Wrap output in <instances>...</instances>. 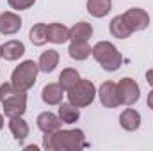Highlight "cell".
Returning a JSON list of instances; mask_svg holds the SVG:
<instances>
[{"label":"cell","instance_id":"cell-10","mask_svg":"<svg viewBox=\"0 0 153 151\" xmlns=\"http://www.w3.org/2000/svg\"><path fill=\"white\" fill-rule=\"evenodd\" d=\"M41 98L46 105H59L64 98V87L61 84H46L43 87Z\"/></svg>","mask_w":153,"mask_h":151},{"label":"cell","instance_id":"cell-4","mask_svg":"<svg viewBox=\"0 0 153 151\" xmlns=\"http://www.w3.org/2000/svg\"><path fill=\"white\" fill-rule=\"evenodd\" d=\"M96 87L91 80H78L75 85L68 91V100L71 105H75L78 109L82 107H87L94 101V96H96Z\"/></svg>","mask_w":153,"mask_h":151},{"label":"cell","instance_id":"cell-18","mask_svg":"<svg viewBox=\"0 0 153 151\" xmlns=\"http://www.w3.org/2000/svg\"><path fill=\"white\" fill-rule=\"evenodd\" d=\"M93 36V27L85 21H78L70 29V39L71 41H87Z\"/></svg>","mask_w":153,"mask_h":151},{"label":"cell","instance_id":"cell-3","mask_svg":"<svg viewBox=\"0 0 153 151\" xmlns=\"http://www.w3.org/2000/svg\"><path fill=\"white\" fill-rule=\"evenodd\" d=\"M39 66L34 61H23L20 66L14 68L13 75H11V84L16 91H29L30 87H34L36 78H38Z\"/></svg>","mask_w":153,"mask_h":151},{"label":"cell","instance_id":"cell-27","mask_svg":"<svg viewBox=\"0 0 153 151\" xmlns=\"http://www.w3.org/2000/svg\"><path fill=\"white\" fill-rule=\"evenodd\" d=\"M146 103H148V107H150V109L153 110V91L150 93V94H148V100H146Z\"/></svg>","mask_w":153,"mask_h":151},{"label":"cell","instance_id":"cell-16","mask_svg":"<svg viewBox=\"0 0 153 151\" xmlns=\"http://www.w3.org/2000/svg\"><path fill=\"white\" fill-rule=\"evenodd\" d=\"M112 2L111 0H87V13L94 18H103L111 13Z\"/></svg>","mask_w":153,"mask_h":151},{"label":"cell","instance_id":"cell-20","mask_svg":"<svg viewBox=\"0 0 153 151\" xmlns=\"http://www.w3.org/2000/svg\"><path fill=\"white\" fill-rule=\"evenodd\" d=\"M9 130H11V133L16 141H23L25 137H29V124L22 117H11Z\"/></svg>","mask_w":153,"mask_h":151},{"label":"cell","instance_id":"cell-26","mask_svg":"<svg viewBox=\"0 0 153 151\" xmlns=\"http://www.w3.org/2000/svg\"><path fill=\"white\" fill-rule=\"evenodd\" d=\"M146 82L153 87V70H148V71H146Z\"/></svg>","mask_w":153,"mask_h":151},{"label":"cell","instance_id":"cell-6","mask_svg":"<svg viewBox=\"0 0 153 151\" xmlns=\"http://www.w3.org/2000/svg\"><path fill=\"white\" fill-rule=\"evenodd\" d=\"M117 94H119V101L123 105H134L139 101V96H141V89L137 85V82L134 78H121L119 84H117Z\"/></svg>","mask_w":153,"mask_h":151},{"label":"cell","instance_id":"cell-17","mask_svg":"<svg viewBox=\"0 0 153 151\" xmlns=\"http://www.w3.org/2000/svg\"><path fill=\"white\" fill-rule=\"evenodd\" d=\"M91 46L87 44V41H71L68 52H70V57L75 59V61H85L89 55H91Z\"/></svg>","mask_w":153,"mask_h":151},{"label":"cell","instance_id":"cell-28","mask_svg":"<svg viewBox=\"0 0 153 151\" xmlns=\"http://www.w3.org/2000/svg\"><path fill=\"white\" fill-rule=\"evenodd\" d=\"M2 128H4V115L0 114V130H2Z\"/></svg>","mask_w":153,"mask_h":151},{"label":"cell","instance_id":"cell-21","mask_svg":"<svg viewBox=\"0 0 153 151\" xmlns=\"http://www.w3.org/2000/svg\"><path fill=\"white\" fill-rule=\"evenodd\" d=\"M111 34L117 39H126L132 34V29L126 25V21L123 20V16H116L111 21Z\"/></svg>","mask_w":153,"mask_h":151},{"label":"cell","instance_id":"cell-29","mask_svg":"<svg viewBox=\"0 0 153 151\" xmlns=\"http://www.w3.org/2000/svg\"><path fill=\"white\" fill-rule=\"evenodd\" d=\"M0 59H2V46H0Z\"/></svg>","mask_w":153,"mask_h":151},{"label":"cell","instance_id":"cell-14","mask_svg":"<svg viewBox=\"0 0 153 151\" xmlns=\"http://www.w3.org/2000/svg\"><path fill=\"white\" fill-rule=\"evenodd\" d=\"M23 53H25V44H23L22 41L11 39V41H7V43L2 46V57H4L5 61H16V59H20Z\"/></svg>","mask_w":153,"mask_h":151},{"label":"cell","instance_id":"cell-9","mask_svg":"<svg viewBox=\"0 0 153 151\" xmlns=\"http://www.w3.org/2000/svg\"><path fill=\"white\" fill-rule=\"evenodd\" d=\"M22 29V18L14 13H2L0 14V34L13 36Z\"/></svg>","mask_w":153,"mask_h":151},{"label":"cell","instance_id":"cell-8","mask_svg":"<svg viewBox=\"0 0 153 151\" xmlns=\"http://www.w3.org/2000/svg\"><path fill=\"white\" fill-rule=\"evenodd\" d=\"M98 96H100V101L103 107L107 109H114L117 105H121L119 101V94H117V84L114 82H103L100 85V91H98Z\"/></svg>","mask_w":153,"mask_h":151},{"label":"cell","instance_id":"cell-12","mask_svg":"<svg viewBox=\"0 0 153 151\" xmlns=\"http://www.w3.org/2000/svg\"><path fill=\"white\" fill-rule=\"evenodd\" d=\"M119 124L126 132H135L141 126V114L137 110H134V109H126L119 115Z\"/></svg>","mask_w":153,"mask_h":151},{"label":"cell","instance_id":"cell-2","mask_svg":"<svg viewBox=\"0 0 153 151\" xmlns=\"http://www.w3.org/2000/svg\"><path fill=\"white\" fill-rule=\"evenodd\" d=\"M91 53H93V57L96 59V62H98L105 71H116V70H119V66H121V62H123L121 53L117 52V48H116L114 44L109 43V41H100V43H96V44L93 46Z\"/></svg>","mask_w":153,"mask_h":151},{"label":"cell","instance_id":"cell-13","mask_svg":"<svg viewBox=\"0 0 153 151\" xmlns=\"http://www.w3.org/2000/svg\"><path fill=\"white\" fill-rule=\"evenodd\" d=\"M46 36H48L50 43L62 44L70 39V29L64 27L62 23H50V25H46Z\"/></svg>","mask_w":153,"mask_h":151},{"label":"cell","instance_id":"cell-24","mask_svg":"<svg viewBox=\"0 0 153 151\" xmlns=\"http://www.w3.org/2000/svg\"><path fill=\"white\" fill-rule=\"evenodd\" d=\"M7 2H9V5H11L13 9H16V11H23V9L32 7L36 0H7Z\"/></svg>","mask_w":153,"mask_h":151},{"label":"cell","instance_id":"cell-23","mask_svg":"<svg viewBox=\"0 0 153 151\" xmlns=\"http://www.w3.org/2000/svg\"><path fill=\"white\" fill-rule=\"evenodd\" d=\"M29 39H30V41H32V44H36V46H43L45 43H48L46 25H45V23H36V25L30 29Z\"/></svg>","mask_w":153,"mask_h":151},{"label":"cell","instance_id":"cell-7","mask_svg":"<svg viewBox=\"0 0 153 151\" xmlns=\"http://www.w3.org/2000/svg\"><path fill=\"white\" fill-rule=\"evenodd\" d=\"M123 16V20L126 21V25L132 29V32H139V30H144V29H148V25H150V16H148V13L144 11V9H141V7H132V9H128L125 14H121Z\"/></svg>","mask_w":153,"mask_h":151},{"label":"cell","instance_id":"cell-15","mask_svg":"<svg viewBox=\"0 0 153 151\" xmlns=\"http://www.w3.org/2000/svg\"><path fill=\"white\" fill-rule=\"evenodd\" d=\"M57 64H59V53H57V50H46V52H43L41 53V57H39V71H43V73H52L55 68H57Z\"/></svg>","mask_w":153,"mask_h":151},{"label":"cell","instance_id":"cell-1","mask_svg":"<svg viewBox=\"0 0 153 151\" xmlns=\"http://www.w3.org/2000/svg\"><path fill=\"white\" fill-rule=\"evenodd\" d=\"M85 135L82 130H57L45 133L43 148L46 151H78L85 148Z\"/></svg>","mask_w":153,"mask_h":151},{"label":"cell","instance_id":"cell-5","mask_svg":"<svg viewBox=\"0 0 153 151\" xmlns=\"http://www.w3.org/2000/svg\"><path fill=\"white\" fill-rule=\"evenodd\" d=\"M2 107H4V114L9 119L11 117H22L27 110V94H25V91L13 89V93L5 100H2Z\"/></svg>","mask_w":153,"mask_h":151},{"label":"cell","instance_id":"cell-19","mask_svg":"<svg viewBox=\"0 0 153 151\" xmlns=\"http://www.w3.org/2000/svg\"><path fill=\"white\" fill-rule=\"evenodd\" d=\"M59 117L62 123L73 124L80 117V110H78V107L71 105V103H59Z\"/></svg>","mask_w":153,"mask_h":151},{"label":"cell","instance_id":"cell-22","mask_svg":"<svg viewBox=\"0 0 153 151\" xmlns=\"http://www.w3.org/2000/svg\"><path fill=\"white\" fill-rule=\"evenodd\" d=\"M78 80H80V75H78V71L73 70V68H66V70H62V73L59 75V84L64 87V91H70Z\"/></svg>","mask_w":153,"mask_h":151},{"label":"cell","instance_id":"cell-25","mask_svg":"<svg viewBox=\"0 0 153 151\" xmlns=\"http://www.w3.org/2000/svg\"><path fill=\"white\" fill-rule=\"evenodd\" d=\"M13 89H14L13 84H2V85H0V101L5 100V98L13 93Z\"/></svg>","mask_w":153,"mask_h":151},{"label":"cell","instance_id":"cell-11","mask_svg":"<svg viewBox=\"0 0 153 151\" xmlns=\"http://www.w3.org/2000/svg\"><path fill=\"white\" fill-rule=\"evenodd\" d=\"M62 121L59 115L52 112H43L38 115V128L43 132V133H52V132H57L61 128Z\"/></svg>","mask_w":153,"mask_h":151}]
</instances>
